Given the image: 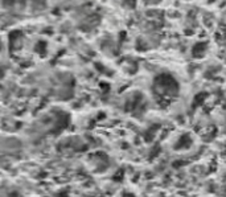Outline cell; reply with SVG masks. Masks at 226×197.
<instances>
[{
  "mask_svg": "<svg viewBox=\"0 0 226 197\" xmlns=\"http://www.w3.org/2000/svg\"><path fill=\"white\" fill-rule=\"evenodd\" d=\"M58 197H69V196H68V193H61Z\"/></svg>",
  "mask_w": 226,
  "mask_h": 197,
  "instance_id": "277c9868",
  "label": "cell"
},
{
  "mask_svg": "<svg viewBox=\"0 0 226 197\" xmlns=\"http://www.w3.org/2000/svg\"><path fill=\"white\" fill-rule=\"evenodd\" d=\"M124 197H135V196H132V194H124Z\"/></svg>",
  "mask_w": 226,
  "mask_h": 197,
  "instance_id": "5b68a950",
  "label": "cell"
},
{
  "mask_svg": "<svg viewBox=\"0 0 226 197\" xmlns=\"http://www.w3.org/2000/svg\"><path fill=\"white\" fill-rule=\"evenodd\" d=\"M206 49H208V44L206 42H199V44H196L192 48V54L196 58H199V57H202V56L205 54Z\"/></svg>",
  "mask_w": 226,
  "mask_h": 197,
  "instance_id": "7a4b0ae2",
  "label": "cell"
},
{
  "mask_svg": "<svg viewBox=\"0 0 226 197\" xmlns=\"http://www.w3.org/2000/svg\"><path fill=\"white\" fill-rule=\"evenodd\" d=\"M190 143H192V139L189 138L188 135H184V136H181V139L178 140L177 148H184V147H188V145H190Z\"/></svg>",
  "mask_w": 226,
  "mask_h": 197,
  "instance_id": "3957f363",
  "label": "cell"
},
{
  "mask_svg": "<svg viewBox=\"0 0 226 197\" xmlns=\"http://www.w3.org/2000/svg\"><path fill=\"white\" fill-rule=\"evenodd\" d=\"M154 90L160 97H175L178 93V85L172 76L160 74L154 82Z\"/></svg>",
  "mask_w": 226,
  "mask_h": 197,
  "instance_id": "6da1fadb",
  "label": "cell"
}]
</instances>
